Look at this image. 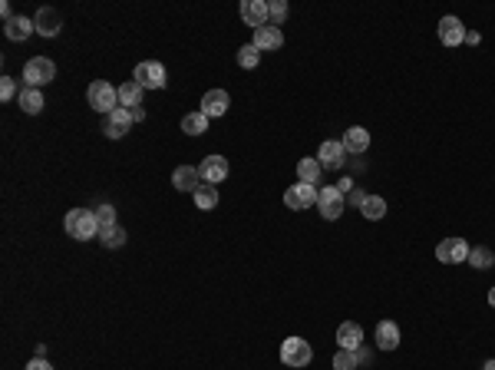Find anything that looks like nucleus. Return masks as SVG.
<instances>
[{"instance_id": "obj_11", "label": "nucleus", "mask_w": 495, "mask_h": 370, "mask_svg": "<svg viewBox=\"0 0 495 370\" xmlns=\"http://www.w3.org/2000/svg\"><path fill=\"white\" fill-rule=\"evenodd\" d=\"M132 109H126V106H119V109H112L106 116V136L109 139H122L126 132L132 129Z\"/></svg>"}, {"instance_id": "obj_26", "label": "nucleus", "mask_w": 495, "mask_h": 370, "mask_svg": "<svg viewBox=\"0 0 495 370\" xmlns=\"http://www.w3.org/2000/svg\"><path fill=\"white\" fill-rule=\"evenodd\" d=\"M182 132H188V136H202V132H208V116H205L202 109H198V113H185Z\"/></svg>"}, {"instance_id": "obj_2", "label": "nucleus", "mask_w": 495, "mask_h": 370, "mask_svg": "<svg viewBox=\"0 0 495 370\" xmlns=\"http://www.w3.org/2000/svg\"><path fill=\"white\" fill-rule=\"evenodd\" d=\"M86 103L96 113H112V109H119V89L112 87V83H106V79H93L86 89Z\"/></svg>"}, {"instance_id": "obj_13", "label": "nucleus", "mask_w": 495, "mask_h": 370, "mask_svg": "<svg viewBox=\"0 0 495 370\" xmlns=\"http://www.w3.org/2000/svg\"><path fill=\"white\" fill-rule=\"evenodd\" d=\"M439 40L446 46H463L465 44V27L459 17H442L439 20Z\"/></svg>"}, {"instance_id": "obj_23", "label": "nucleus", "mask_w": 495, "mask_h": 370, "mask_svg": "<svg viewBox=\"0 0 495 370\" xmlns=\"http://www.w3.org/2000/svg\"><path fill=\"white\" fill-rule=\"evenodd\" d=\"M17 103H20V109L27 113V116H37L40 109H44V93L40 89H20V96H17Z\"/></svg>"}, {"instance_id": "obj_15", "label": "nucleus", "mask_w": 495, "mask_h": 370, "mask_svg": "<svg viewBox=\"0 0 495 370\" xmlns=\"http://www.w3.org/2000/svg\"><path fill=\"white\" fill-rule=\"evenodd\" d=\"M337 344H340V350H360V344H364V327L356 324V321H344V324L337 327Z\"/></svg>"}, {"instance_id": "obj_29", "label": "nucleus", "mask_w": 495, "mask_h": 370, "mask_svg": "<svg viewBox=\"0 0 495 370\" xmlns=\"http://www.w3.org/2000/svg\"><path fill=\"white\" fill-rule=\"evenodd\" d=\"M360 367V354L356 350H337L334 354V370H356Z\"/></svg>"}, {"instance_id": "obj_28", "label": "nucleus", "mask_w": 495, "mask_h": 370, "mask_svg": "<svg viewBox=\"0 0 495 370\" xmlns=\"http://www.w3.org/2000/svg\"><path fill=\"white\" fill-rule=\"evenodd\" d=\"M469 264L479 268V272H485V268H492L495 264V255L489 248H469Z\"/></svg>"}, {"instance_id": "obj_25", "label": "nucleus", "mask_w": 495, "mask_h": 370, "mask_svg": "<svg viewBox=\"0 0 495 370\" xmlns=\"http://www.w3.org/2000/svg\"><path fill=\"white\" fill-rule=\"evenodd\" d=\"M321 172H323V169H321V162H317V159H311V155L297 162V182L317 185V179H321Z\"/></svg>"}, {"instance_id": "obj_3", "label": "nucleus", "mask_w": 495, "mask_h": 370, "mask_svg": "<svg viewBox=\"0 0 495 370\" xmlns=\"http://www.w3.org/2000/svg\"><path fill=\"white\" fill-rule=\"evenodd\" d=\"M56 79V63L53 60H46V56H33V60H27V66H23V83L30 89H40L46 87V83H53Z\"/></svg>"}, {"instance_id": "obj_36", "label": "nucleus", "mask_w": 495, "mask_h": 370, "mask_svg": "<svg viewBox=\"0 0 495 370\" xmlns=\"http://www.w3.org/2000/svg\"><path fill=\"white\" fill-rule=\"evenodd\" d=\"M347 196H350V205H356V208H360V205H364V192H360V189H350V192H347Z\"/></svg>"}, {"instance_id": "obj_6", "label": "nucleus", "mask_w": 495, "mask_h": 370, "mask_svg": "<svg viewBox=\"0 0 495 370\" xmlns=\"http://www.w3.org/2000/svg\"><path fill=\"white\" fill-rule=\"evenodd\" d=\"M317 185H307V182H297V185H291L288 192H284V205L288 208H294V212H304V208H311V205H317Z\"/></svg>"}, {"instance_id": "obj_33", "label": "nucleus", "mask_w": 495, "mask_h": 370, "mask_svg": "<svg viewBox=\"0 0 495 370\" xmlns=\"http://www.w3.org/2000/svg\"><path fill=\"white\" fill-rule=\"evenodd\" d=\"M268 13H271V20H274V23H284V20H288V4H284V0H271Z\"/></svg>"}, {"instance_id": "obj_8", "label": "nucleus", "mask_w": 495, "mask_h": 370, "mask_svg": "<svg viewBox=\"0 0 495 370\" xmlns=\"http://www.w3.org/2000/svg\"><path fill=\"white\" fill-rule=\"evenodd\" d=\"M317 162H321V169H344L347 165V149H344V142H337V139H327L317 149Z\"/></svg>"}, {"instance_id": "obj_1", "label": "nucleus", "mask_w": 495, "mask_h": 370, "mask_svg": "<svg viewBox=\"0 0 495 370\" xmlns=\"http://www.w3.org/2000/svg\"><path fill=\"white\" fill-rule=\"evenodd\" d=\"M63 229L70 238L76 241H89L99 235V222H96V212H89V208H70L63 218Z\"/></svg>"}, {"instance_id": "obj_14", "label": "nucleus", "mask_w": 495, "mask_h": 370, "mask_svg": "<svg viewBox=\"0 0 495 370\" xmlns=\"http://www.w3.org/2000/svg\"><path fill=\"white\" fill-rule=\"evenodd\" d=\"M228 103H231V99H228L225 89H208V93L202 96V113L208 116V120H218V116H225L228 113Z\"/></svg>"}, {"instance_id": "obj_16", "label": "nucleus", "mask_w": 495, "mask_h": 370, "mask_svg": "<svg viewBox=\"0 0 495 370\" xmlns=\"http://www.w3.org/2000/svg\"><path fill=\"white\" fill-rule=\"evenodd\" d=\"M33 27H37V33H40V37H56V33H60V27H63V20H60V13H56L53 7H40V11H37V17H33Z\"/></svg>"}, {"instance_id": "obj_19", "label": "nucleus", "mask_w": 495, "mask_h": 370, "mask_svg": "<svg viewBox=\"0 0 495 370\" xmlns=\"http://www.w3.org/2000/svg\"><path fill=\"white\" fill-rule=\"evenodd\" d=\"M344 149L347 153H354V155H364L366 149H370V132L364 129V126H350V129L344 132Z\"/></svg>"}, {"instance_id": "obj_34", "label": "nucleus", "mask_w": 495, "mask_h": 370, "mask_svg": "<svg viewBox=\"0 0 495 370\" xmlns=\"http://www.w3.org/2000/svg\"><path fill=\"white\" fill-rule=\"evenodd\" d=\"M13 96H17V79L4 77V79H0V99H4V103H11Z\"/></svg>"}, {"instance_id": "obj_17", "label": "nucleus", "mask_w": 495, "mask_h": 370, "mask_svg": "<svg viewBox=\"0 0 495 370\" xmlns=\"http://www.w3.org/2000/svg\"><path fill=\"white\" fill-rule=\"evenodd\" d=\"M172 185L179 189V192H192L195 196V189L202 185V172L195 169V165H179L172 172Z\"/></svg>"}, {"instance_id": "obj_21", "label": "nucleus", "mask_w": 495, "mask_h": 370, "mask_svg": "<svg viewBox=\"0 0 495 370\" xmlns=\"http://www.w3.org/2000/svg\"><path fill=\"white\" fill-rule=\"evenodd\" d=\"M377 347L380 350H397L399 347V327L393 321H380L377 324Z\"/></svg>"}, {"instance_id": "obj_12", "label": "nucleus", "mask_w": 495, "mask_h": 370, "mask_svg": "<svg viewBox=\"0 0 495 370\" xmlns=\"http://www.w3.org/2000/svg\"><path fill=\"white\" fill-rule=\"evenodd\" d=\"M198 172H202V182H208V185L225 182L228 179V159L225 155H208V159H202Z\"/></svg>"}, {"instance_id": "obj_39", "label": "nucleus", "mask_w": 495, "mask_h": 370, "mask_svg": "<svg viewBox=\"0 0 495 370\" xmlns=\"http://www.w3.org/2000/svg\"><path fill=\"white\" fill-rule=\"evenodd\" d=\"M489 305L495 307V288H489Z\"/></svg>"}, {"instance_id": "obj_27", "label": "nucleus", "mask_w": 495, "mask_h": 370, "mask_svg": "<svg viewBox=\"0 0 495 370\" xmlns=\"http://www.w3.org/2000/svg\"><path fill=\"white\" fill-rule=\"evenodd\" d=\"M195 205L202 208V212L215 208L218 205V189H215V185H208V182L198 185V189H195Z\"/></svg>"}, {"instance_id": "obj_40", "label": "nucleus", "mask_w": 495, "mask_h": 370, "mask_svg": "<svg viewBox=\"0 0 495 370\" xmlns=\"http://www.w3.org/2000/svg\"><path fill=\"white\" fill-rule=\"evenodd\" d=\"M482 370H495V360H485V367Z\"/></svg>"}, {"instance_id": "obj_24", "label": "nucleus", "mask_w": 495, "mask_h": 370, "mask_svg": "<svg viewBox=\"0 0 495 370\" xmlns=\"http://www.w3.org/2000/svg\"><path fill=\"white\" fill-rule=\"evenodd\" d=\"M360 212H364L366 222H380V218L387 215V198H380V196H366V198H364V205H360Z\"/></svg>"}, {"instance_id": "obj_5", "label": "nucleus", "mask_w": 495, "mask_h": 370, "mask_svg": "<svg viewBox=\"0 0 495 370\" xmlns=\"http://www.w3.org/2000/svg\"><path fill=\"white\" fill-rule=\"evenodd\" d=\"M344 205H347V196L337 189V185H323L317 192V212H321L327 222H337L344 215Z\"/></svg>"}, {"instance_id": "obj_38", "label": "nucleus", "mask_w": 495, "mask_h": 370, "mask_svg": "<svg viewBox=\"0 0 495 370\" xmlns=\"http://www.w3.org/2000/svg\"><path fill=\"white\" fill-rule=\"evenodd\" d=\"M0 13H4V23L11 20V17H13V13H11V4H0Z\"/></svg>"}, {"instance_id": "obj_7", "label": "nucleus", "mask_w": 495, "mask_h": 370, "mask_svg": "<svg viewBox=\"0 0 495 370\" xmlns=\"http://www.w3.org/2000/svg\"><path fill=\"white\" fill-rule=\"evenodd\" d=\"M132 79H136L142 89H162L165 87V66L155 63V60H146V63L136 66Z\"/></svg>"}, {"instance_id": "obj_30", "label": "nucleus", "mask_w": 495, "mask_h": 370, "mask_svg": "<svg viewBox=\"0 0 495 370\" xmlns=\"http://www.w3.org/2000/svg\"><path fill=\"white\" fill-rule=\"evenodd\" d=\"M261 60V50L255 44H245L241 50H238V66H245V70H255Z\"/></svg>"}, {"instance_id": "obj_31", "label": "nucleus", "mask_w": 495, "mask_h": 370, "mask_svg": "<svg viewBox=\"0 0 495 370\" xmlns=\"http://www.w3.org/2000/svg\"><path fill=\"white\" fill-rule=\"evenodd\" d=\"M99 241H103V245H106V248H122V245H126V229H103L99 231Z\"/></svg>"}, {"instance_id": "obj_37", "label": "nucleus", "mask_w": 495, "mask_h": 370, "mask_svg": "<svg viewBox=\"0 0 495 370\" xmlns=\"http://www.w3.org/2000/svg\"><path fill=\"white\" fill-rule=\"evenodd\" d=\"M132 120H136V122H142V120H146V109H142V106H136V109H132Z\"/></svg>"}, {"instance_id": "obj_18", "label": "nucleus", "mask_w": 495, "mask_h": 370, "mask_svg": "<svg viewBox=\"0 0 495 370\" xmlns=\"http://www.w3.org/2000/svg\"><path fill=\"white\" fill-rule=\"evenodd\" d=\"M251 44L258 46V50H281V46H284V33H281V27L268 23V27L255 30V40H251Z\"/></svg>"}, {"instance_id": "obj_35", "label": "nucleus", "mask_w": 495, "mask_h": 370, "mask_svg": "<svg viewBox=\"0 0 495 370\" xmlns=\"http://www.w3.org/2000/svg\"><path fill=\"white\" fill-rule=\"evenodd\" d=\"M27 370H53V367H50V360H44V357H33L30 364H27Z\"/></svg>"}, {"instance_id": "obj_32", "label": "nucleus", "mask_w": 495, "mask_h": 370, "mask_svg": "<svg viewBox=\"0 0 495 370\" xmlns=\"http://www.w3.org/2000/svg\"><path fill=\"white\" fill-rule=\"evenodd\" d=\"M96 222H99V231H103V229H116V208H112V205H99L96 208Z\"/></svg>"}, {"instance_id": "obj_20", "label": "nucleus", "mask_w": 495, "mask_h": 370, "mask_svg": "<svg viewBox=\"0 0 495 370\" xmlns=\"http://www.w3.org/2000/svg\"><path fill=\"white\" fill-rule=\"evenodd\" d=\"M4 33H7V40L23 44L30 33H37V27H33V20H27V17H11V20L4 23Z\"/></svg>"}, {"instance_id": "obj_9", "label": "nucleus", "mask_w": 495, "mask_h": 370, "mask_svg": "<svg viewBox=\"0 0 495 370\" xmlns=\"http://www.w3.org/2000/svg\"><path fill=\"white\" fill-rule=\"evenodd\" d=\"M436 258L442 264H463L469 262V245L463 238H442L439 248H436Z\"/></svg>"}, {"instance_id": "obj_4", "label": "nucleus", "mask_w": 495, "mask_h": 370, "mask_svg": "<svg viewBox=\"0 0 495 370\" xmlns=\"http://www.w3.org/2000/svg\"><path fill=\"white\" fill-rule=\"evenodd\" d=\"M281 360H284L288 367L301 370V367H307V364L314 360V347L304 338H288L284 344H281Z\"/></svg>"}, {"instance_id": "obj_10", "label": "nucleus", "mask_w": 495, "mask_h": 370, "mask_svg": "<svg viewBox=\"0 0 495 370\" xmlns=\"http://www.w3.org/2000/svg\"><path fill=\"white\" fill-rule=\"evenodd\" d=\"M241 20H245L248 27H255V30L268 27V20H271L268 0H245V4H241Z\"/></svg>"}, {"instance_id": "obj_22", "label": "nucleus", "mask_w": 495, "mask_h": 370, "mask_svg": "<svg viewBox=\"0 0 495 370\" xmlns=\"http://www.w3.org/2000/svg\"><path fill=\"white\" fill-rule=\"evenodd\" d=\"M142 93L146 89L136 83V79H126L122 87H119V106H126V109H136L142 103Z\"/></svg>"}]
</instances>
